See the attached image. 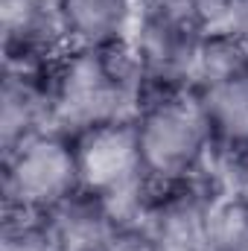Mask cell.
I'll list each match as a JSON object with an SVG mask.
<instances>
[{"label":"cell","mask_w":248,"mask_h":251,"mask_svg":"<svg viewBox=\"0 0 248 251\" xmlns=\"http://www.w3.org/2000/svg\"><path fill=\"white\" fill-rule=\"evenodd\" d=\"M0 251H56V246H53V240L38 216L3 213Z\"/></svg>","instance_id":"obj_10"},{"label":"cell","mask_w":248,"mask_h":251,"mask_svg":"<svg viewBox=\"0 0 248 251\" xmlns=\"http://www.w3.org/2000/svg\"><path fill=\"white\" fill-rule=\"evenodd\" d=\"M243 47L248 50V0H237L234 3V12H231V21H228V29Z\"/></svg>","instance_id":"obj_12"},{"label":"cell","mask_w":248,"mask_h":251,"mask_svg":"<svg viewBox=\"0 0 248 251\" xmlns=\"http://www.w3.org/2000/svg\"><path fill=\"white\" fill-rule=\"evenodd\" d=\"M47 128H53L50 67L6 64L3 88H0V149L3 155Z\"/></svg>","instance_id":"obj_5"},{"label":"cell","mask_w":248,"mask_h":251,"mask_svg":"<svg viewBox=\"0 0 248 251\" xmlns=\"http://www.w3.org/2000/svg\"><path fill=\"white\" fill-rule=\"evenodd\" d=\"M102 251H155V243L143 225H120Z\"/></svg>","instance_id":"obj_11"},{"label":"cell","mask_w":248,"mask_h":251,"mask_svg":"<svg viewBox=\"0 0 248 251\" xmlns=\"http://www.w3.org/2000/svg\"><path fill=\"white\" fill-rule=\"evenodd\" d=\"M50 102L53 128L70 137L134 117L143 102V79L128 41L102 50H64L50 64Z\"/></svg>","instance_id":"obj_1"},{"label":"cell","mask_w":248,"mask_h":251,"mask_svg":"<svg viewBox=\"0 0 248 251\" xmlns=\"http://www.w3.org/2000/svg\"><path fill=\"white\" fill-rule=\"evenodd\" d=\"M67 50H102L131 38L137 0H56Z\"/></svg>","instance_id":"obj_6"},{"label":"cell","mask_w":248,"mask_h":251,"mask_svg":"<svg viewBox=\"0 0 248 251\" xmlns=\"http://www.w3.org/2000/svg\"><path fill=\"white\" fill-rule=\"evenodd\" d=\"M56 251H102L111 234L120 228L105 201L79 190L50 213L41 216Z\"/></svg>","instance_id":"obj_7"},{"label":"cell","mask_w":248,"mask_h":251,"mask_svg":"<svg viewBox=\"0 0 248 251\" xmlns=\"http://www.w3.org/2000/svg\"><path fill=\"white\" fill-rule=\"evenodd\" d=\"M204 29L184 21L137 15L128 47L143 79V100L155 94L193 91L196 59Z\"/></svg>","instance_id":"obj_4"},{"label":"cell","mask_w":248,"mask_h":251,"mask_svg":"<svg viewBox=\"0 0 248 251\" xmlns=\"http://www.w3.org/2000/svg\"><path fill=\"white\" fill-rule=\"evenodd\" d=\"M204 251H248V199L237 193H213L207 213Z\"/></svg>","instance_id":"obj_9"},{"label":"cell","mask_w":248,"mask_h":251,"mask_svg":"<svg viewBox=\"0 0 248 251\" xmlns=\"http://www.w3.org/2000/svg\"><path fill=\"white\" fill-rule=\"evenodd\" d=\"M196 94L213 131V155H248V67Z\"/></svg>","instance_id":"obj_8"},{"label":"cell","mask_w":248,"mask_h":251,"mask_svg":"<svg viewBox=\"0 0 248 251\" xmlns=\"http://www.w3.org/2000/svg\"><path fill=\"white\" fill-rule=\"evenodd\" d=\"M79 193L73 137L47 128L3 155V213L44 216Z\"/></svg>","instance_id":"obj_3"},{"label":"cell","mask_w":248,"mask_h":251,"mask_svg":"<svg viewBox=\"0 0 248 251\" xmlns=\"http://www.w3.org/2000/svg\"><path fill=\"white\" fill-rule=\"evenodd\" d=\"M146 184L155 190L198 181L213 158V131L196 91L146 97L134 114Z\"/></svg>","instance_id":"obj_2"}]
</instances>
